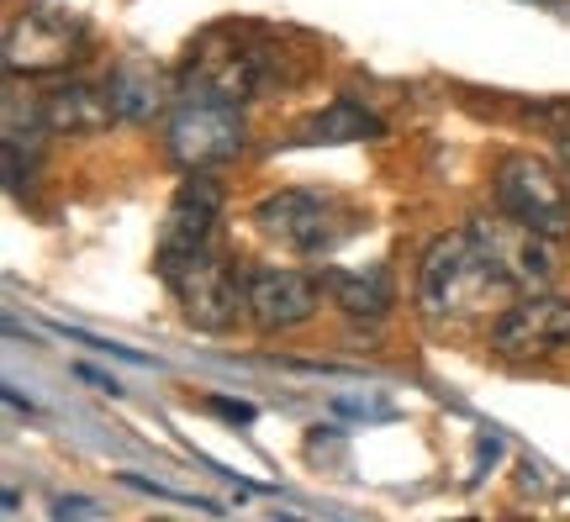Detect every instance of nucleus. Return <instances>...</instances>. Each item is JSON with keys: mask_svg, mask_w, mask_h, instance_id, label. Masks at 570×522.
Listing matches in <instances>:
<instances>
[{"mask_svg": "<svg viewBox=\"0 0 570 522\" xmlns=\"http://www.w3.org/2000/svg\"><path fill=\"white\" fill-rule=\"evenodd\" d=\"M386 127L381 117H370L365 106L354 101H327L323 111H312V117L296 121V142H365V138H381Z\"/></svg>", "mask_w": 570, "mask_h": 522, "instance_id": "ddd939ff", "label": "nucleus"}, {"mask_svg": "<svg viewBox=\"0 0 570 522\" xmlns=\"http://www.w3.org/2000/svg\"><path fill=\"white\" fill-rule=\"evenodd\" d=\"M217 217H223V190L206 180V175H190V180L175 190V201L164 211V233H159V254H185V248H206L212 233H217Z\"/></svg>", "mask_w": 570, "mask_h": 522, "instance_id": "9b49d317", "label": "nucleus"}, {"mask_svg": "<svg viewBox=\"0 0 570 522\" xmlns=\"http://www.w3.org/2000/svg\"><path fill=\"white\" fill-rule=\"evenodd\" d=\"M159 275L196 333H233L238 317H248L244 280L227 264V254H217L212 243L185 248V254H159Z\"/></svg>", "mask_w": 570, "mask_h": 522, "instance_id": "7ed1b4c3", "label": "nucleus"}, {"mask_svg": "<svg viewBox=\"0 0 570 522\" xmlns=\"http://www.w3.org/2000/svg\"><path fill=\"white\" fill-rule=\"evenodd\" d=\"M570 343V302L550 296V290H529V296H512L502 306V317L491 327V348L508 364H533L550 360Z\"/></svg>", "mask_w": 570, "mask_h": 522, "instance_id": "1a4fd4ad", "label": "nucleus"}, {"mask_svg": "<svg viewBox=\"0 0 570 522\" xmlns=\"http://www.w3.org/2000/svg\"><path fill=\"white\" fill-rule=\"evenodd\" d=\"M38 106L48 132H106L111 121L122 117L111 85H96V80H63L53 90H42Z\"/></svg>", "mask_w": 570, "mask_h": 522, "instance_id": "f8f14e48", "label": "nucleus"}, {"mask_svg": "<svg viewBox=\"0 0 570 522\" xmlns=\"http://www.w3.org/2000/svg\"><path fill=\"white\" fill-rule=\"evenodd\" d=\"M254 227L265 233L269 243H281L291 254H333L338 243L360 227V211L333 196V190H275L254 206Z\"/></svg>", "mask_w": 570, "mask_h": 522, "instance_id": "20e7f679", "label": "nucleus"}, {"mask_svg": "<svg viewBox=\"0 0 570 522\" xmlns=\"http://www.w3.org/2000/svg\"><path fill=\"white\" fill-rule=\"evenodd\" d=\"M111 96H117V111H122V117H154V111H159V80H154V75H148V69H142V63H117V75H111Z\"/></svg>", "mask_w": 570, "mask_h": 522, "instance_id": "2eb2a0df", "label": "nucleus"}, {"mask_svg": "<svg viewBox=\"0 0 570 522\" xmlns=\"http://www.w3.org/2000/svg\"><path fill=\"white\" fill-rule=\"evenodd\" d=\"M85 53V21L63 6H21L6 21V69L11 75H59Z\"/></svg>", "mask_w": 570, "mask_h": 522, "instance_id": "423d86ee", "label": "nucleus"}, {"mask_svg": "<svg viewBox=\"0 0 570 522\" xmlns=\"http://www.w3.org/2000/svg\"><path fill=\"white\" fill-rule=\"evenodd\" d=\"M244 302H248V322L259 333H291V327L312 322V312H317V280H306L302 269L254 264L244 275Z\"/></svg>", "mask_w": 570, "mask_h": 522, "instance_id": "9d476101", "label": "nucleus"}, {"mask_svg": "<svg viewBox=\"0 0 570 522\" xmlns=\"http://www.w3.org/2000/svg\"><path fill=\"white\" fill-rule=\"evenodd\" d=\"M417 302H423L428 322L439 327H470L481 322L491 306L512 302V285L491 269V259L481 254L475 233H454L439 238L423 254V275H417Z\"/></svg>", "mask_w": 570, "mask_h": 522, "instance_id": "f257e3e1", "label": "nucleus"}, {"mask_svg": "<svg viewBox=\"0 0 570 522\" xmlns=\"http://www.w3.org/2000/svg\"><path fill=\"white\" fill-rule=\"evenodd\" d=\"M470 233L481 243V254L491 259V269L512 285V296H529V290H550L554 280V238L539 233L529 221H518L512 211H497V217H475Z\"/></svg>", "mask_w": 570, "mask_h": 522, "instance_id": "0eeeda50", "label": "nucleus"}, {"mask_svg": "<svg viewBox=\"0 0 570 522\" xmlns=\"http://www.w3.org/2000/svg\"><path fill=\"white\" fill-rule=\"evenodd\" d=\"M491 190H497L502 211H512L518 221H529L550 238H560L570 227V190L560 185L550 164L533 159V154H508L491 175Z\"/></svg>", "mask_w": 570, "mask_h": 522, "instance_id": "6e6552de", "label": "nucleus"}, {"mask_svg": "<svg viewBox=\"0 0 570 522\" xmlns=\"http://www.w3.org/2000/svg\"><path fill=\"white\" fill-rule=\"evenodd\" d=\"M164 142H169V159L180 164V169L212 175V169H227V164L244 154L248 127H244V111L233 101L180 90V101L169 111V127H164Z\"/></svg>", "mask_w": 570, "mask_h": 522, "instance_id": "39448f33", "label": "nucleus"}, {"mask_svg": "<svg viewBox=\"0 0 570 522\" xmlns=\"http://www.w3.org/2000/svg\"><path fill=\"white\" fill-rule=\"evenodd\" d=\"M327 285H333L338 312H348L354 322H381L391 312V275L381 264H370V269H338Z\"/></svg>", "mask_w": 570, "mask_h": 522, "instance_id": "4468645a", "label": "nucleus"}, {"mask_svg": "<svg viewBox=\"0 0 570 522\" xmlns=\"http://www.w3.org/2000/svg\"><path fill=\"white\" fill-rule=\"evenodd\" d=\"M42 132H6V185H11V196H21V190H32V175H38V159H42V148H38Z\"/></svg>", "mask_w": 570, "mask_h": 522, "instance_id": "dca6fc26", "label": "nucleus"}, {"mask_svg": "<svg viewBox=\"0 0 570 522\" xmlns=\"http://www.w3.org/2000/svg\"><path fill=\"white\" fill-rule=\"evenodd\" d=\"M281 69H285L281 48H275L265 32L233 21V27H212V32L196 38V48H190V59H185V69H180V90L244 106L281 80Z\"/></svg>", "mask_w": 570, "mask_h": 522, "instance_id": "f03ea898", "label": "nucleus"}]
</instances>
